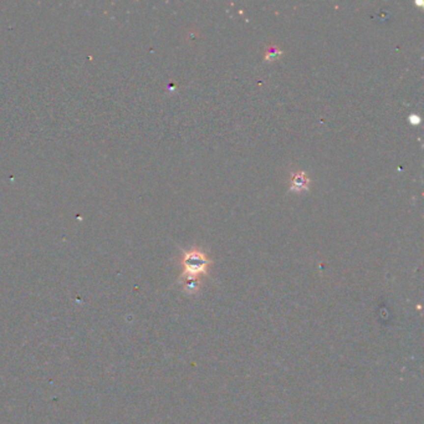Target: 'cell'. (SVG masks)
I'll return each mask as SVG.
<instances>
[{
	"instance_id": "obj_2",
	"label": "cell",
	"mask_w": 424,
	"mask_h": 424,
	"mask_svg": "<svg viewBox=\"0 0 424 424\" xmlns=\"http://www.w3.org/2000/svg\"><path fill=\"white\" fill-rule=\"evenodd\" d=\"M309 183L310 179L304 172H297L292 174L291 177V191L294 192H301L306 191L309 188Z\"/></svg>"
},
{
	"instance_id": "obj_4",
	"label": "cell",
	"mask_w": 424,
	"mask_h": 424,
	"mask_svg": "<svg viewBox=\"0 0 424 424\" xmlns=\"http://www.w3.org/2000/svg\"><path fill=\"white\" fill-rule=\"evenodd\" d=\"M411 122L412 123H419V117L418 116H411Z\"/></svg>"
},
{
	"instance_id": "obj_3",
	"label": "cell",
	"mask_w": 424,
	"mask_h": 424,
	"mask_svg": "<svg viewBox=\"0 0 424 424\" xmlns=\"http://www.w3.org/2000/svg\"><path fill=\"white\" fill-rule=\"evenodd\" d=\"M280 55H281V51L279 50L278 48H270V49H268V51H266L265 58L268 60V61H271V60H275V58H278Z\"/></svg>"
},
{
	"instance_id": "obj_1",
	"label": "cell",
	"mask_w": 424,
	"mask_h": 424,
	"mask_svg": "<svg viewBox=\"0 0 424 424\" xmlns=\"http://www.w3.org/2000/svg\"><path fill=\"white\" fill-rule=\"evenodd\" d=\"M209 260L199 250H192L186 253L183 257V268L186 278H197L198 274L205 273Z\"/></svg>"
}]
</instances>
